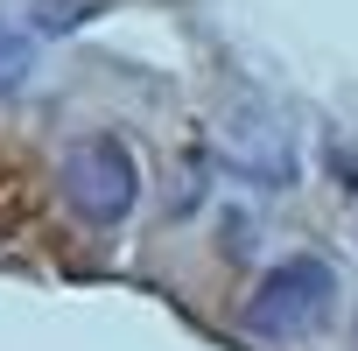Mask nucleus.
I'll use <instances>...</instances> for the list:
<instances>
[{
    "label": "nucleus",
    "instance_id": "obj_2",
    "mask_svg": "<svg viewBox=\"0 0 358 351\" xmlns=\"http://www.w3.org/2000/svg\"><path fill=\"white\" fill-rule=\"evenodd\" d=\"M330 302H337V274H330V260H316V253H288V260H274V267L260 274V288L246 295V330L267 337V344H281V337L316 330V323L330 316Z\"/></svg>",
    "mask_w": 358,
    "mask_h": 351
},
{
    "label": "nucleus",
    "instance_id": "obj_3",
    "mask_svg": "<svg viewBox=\"0 0 358 351\" xmlns=\"http://www.w3.org/2000/svg\"><path fill=\"white\" fill-rule=\"evenodd\" d=\"M29 71H36V36H29V29H15V22H0V99L22 92V85H29Z\"/></svg>",
    "mask_w": 358,
    "mask_h": 351
},
{
    "label": "nucleus",
    "instance_id": "obj_1",
    "mask_svg": "<svg viewBox=\"0 0 358 351\" xmlns=\"http://www.w3.org/2000/svg\"><path fill=\"white\" fill-rule=\"evenodd\" d=\"M64 204L85 218V225H120V218H134V204H141V162H134V148L120 141V134H85V141H71L64 148Z\"/></svg>",
    "mask_w": 358,
    "mask_h": 351
}]
</instances>
